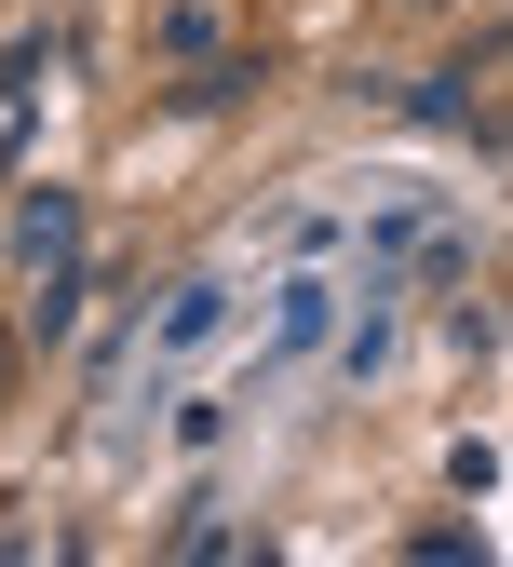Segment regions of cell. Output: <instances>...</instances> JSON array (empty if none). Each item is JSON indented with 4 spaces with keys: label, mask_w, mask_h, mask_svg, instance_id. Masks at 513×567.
Segmentation results:
<instances>
[{
    "label": "cell",
    "mask_w": 513,
    "mask_h": 567,
    "mask_svg": "<svg viewBox=\"0 0 513 567\" xmlns=\"http://www.w3.org/2000/svg\"><path fill=\"white\" fill-rule=\"evenodd\" d=\"M68 244H82V203H68V189L14 203V257H28V270H68Z\"/></svg>",
    "instance_id": "6da1fadb"
},
{
    "label": "cell",
    "mask_w": 513,
    "mask_h": 567,
    "mask_svg": "<svg viewBox=\"0 0 513 567\" xmlns=\"http://www.w3.org/2000/svg\"><path fill=\"white\" fill-rule=\"evenodd\" d=\"M325 311H338V284H284V311H270V351H311V338H325Z\"/></svg>",
    "instance_id": "7a4b0ae2"
}]
</instances>
